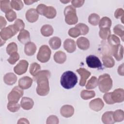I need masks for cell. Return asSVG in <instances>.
Listing matches in <instances>:
<instances>
[{"instance_id":"6da1fadb","label":"cell","mask_w":124,"mask_h":124,"mask_svg":"<svg viewBox=\"0 0 124 124\" xmlns=\"http://www.w3.org/2000/svg\"><path fill=\"white\" fill-rule=\"evenodd\" d=\"M50 77V72L48 70L40 71L34 77V80L36 81L37 86L36 93L40 96H46L49 92L48 79Z\"/></svg>"},{"instance_id":"7a4b0ae2","label":"cell","mask_w":124,"mask_h":124,"mask_svg":"<svg viewBox=\"0 0 124 124\" xmlns=\"http://www.w3.org/2000/svg\"><path fill=\"white\" fill-rule=\"evenodd\" d=\"M77 82L78 77L76 74L71 71H67L64 72L61 77V84L66 89L73 88Z\"/></svg>"},{"instance_id":"3957f363","label":"cell","mask_w":124,"mask_h":124,"mask_svg":"<svg viewBox=\"0 0 124 124\" xmlns=\"http://www.w3.org/2000/svg\"><path fill=\"white\" fill-rule=\"evenodd\" d=\"M99 89L102 93H107L112 87V80L109 75L104 74L100 76L97 80Z\"/></svg>"},{"instance_id":"277c9868","label":"cell","mask_w":124,"mask_h":124,"mask_svg":"<svg viewBox=\"0 0 124 124\" xmlns=\"http://www.w3.org/2000/svg\"><path fill=\"white\" fill-rule=\"evenodd\" d=\"M65 21L68 25H74L77 23L78 17L76 9L72 5L66 6L64 10Z\"/></svg>"},{"instance_id":"5b68a950","label":"cell","mask_w":124,"mask_h":124,"mask_svg":"<svg viewBox=\"0 0 124 124\" xmlns=\"http://www.w3.org/2000/svg\"><path fill=\"white\" fill-rule=\"evenodd\" d=\"M51 51L47 45L42 46L37 55V59L40 62L45 63L47 62L51 56Z\"/></svg>"},{"instance_id":"8992f818","label":"cell","mask_w":124,"mask_h":124,"mask_svg":"<svg viewBox=\"0 0 124 124\" xmlns=\"http://www.w3.org/2000/svg\"><path fill=\"white\" fill-rule=\"evenodd\" d=\"M17 31L15 29L13 25H10L7 27H5L1 30L0 32V38L3 41H6L8 39L12 38L17 33Z\"/></svg>"},{"instance_id":"52a82bcc","label":"cell","mask_w":124,"mask_h":124,"mask_svg":"<svg viewBox=\"0 0 124 124\" xmlns=\"http://www.w3.org/2000/svg\"><path fill=\"white\" fill-rule=\"evenodd\" d=\"M24 94L23 89L19 86H15L8 94L7 98L9 102H18Z\"/></svg>"},{"instance_id":"ba28073f","label":"cell","mask_w":124,"mask_h":124,"mask_svg":"<svg viewBox=\"0 0 124 124\" xmlns=\"http://www.w3.org/2000/svg\"><path fill=\"white\" fill-rule=\"evenodd\" d=\"M86 62L87 65L92 68H99L102 67L100 59L96 56L91 55L86 57Z\"/></svg>"},{"instance_id":"9c48e42d","label":"cell","mask_w":124,"mask_h":124,"mask_svg":"<svg viewBox=\"0 0 124 124\" xmlns=\"http://www.w3.org/2000/svg\"><path fill=\"white\" fill-rule=\"evenodd\" d=\"M29 66L28 62L24 60L19 61V62L14 67V71L16 74L21 75L26 72Z\"/></svg>"},{"instance_id":"30bf717a","label":"cell","mask_w":124,"mask_h":124,"mask_svg":"<svg viewBox=\"0 0 124 124\" xmlns=\"http://www.w3.org/2000/svg\"><path fill=\"white\" fill-rule=\"evenodd\" d=\"M111 98L113 101L115 103H121L124 100V91L122 88L115 89L111 92Z\"/></svg>"},{"instance_id":"8fae6325","label":"cell","mask_w":124,"mask_h":124,"mask_svg":"<svg viewBox=\"0 0 124 124\" xmlns=\"http://www.w3.org/2000/svg\"><path fill=\"white\" fill-rule=\"evenodd\" d=\"M108 42H107L108 46L110 51V55H111L112 50L120 45V39L114 34H110L107 38Z\"/></svg>"},{"instance_id":"7c38bea8","label":"cell","mask_w":124,"mask_h":124,"mask_svg":"<svg viewBox=\"0 0 124 124\" xmlns=\"http://www.w3.org/2000/svg\"><path fill=\"white\" fill-rule=\"evenodd\" d=\"M76 71L81 77L79 83V85L81 86H84L85 85L86 80L91 76V73L83 68H80L77 69Z\"/></svg>"},{"instance_id":"4fadbf2b","label":"cell","mask_w":124,"mask_h":124,"mask_svg":"<svg viewBox=\"0 0 124 124\" xmlns=\"http://www.w3.org/2000/svg\"><path fill=\"white\" fill-rule=\"evenodd\" d=\"M104 106V103L101 99L97 98L92 100L89 103V107L92 110L95 111L101 110Z\"/></svg>"},{"instance_id":"5bb4252c","label":"cell","mask_w":124,"mask_h":124,"mask_svg":"<svg viewBox=\"0 0 124 124\" xmlns=\"http://www.w3.org/2000/svg\"><path fill=\"white\" fill-rule=\"evenodd\" d=\"M32 79L28 76H25L18 80V86L23 90H25L30 88L32 83Z\"/></svg>"},{"instance_id":"9a60e30c","label":"cell","mask_w":124,"mask_h":124,"mask_svg":"<svg viewBox=\"0 0 124 124\" xmlns=\"http://www.w3.org/2000/svg\"><path fill=\"white\" fill-rule=\"evenodd\" d=\"M39 17V14L36 9L31 8L29 9L26 13V18L28 21L30 23L36 22Z\"/></svg>"},{"instance_id":"2e32d148","label":"cell","mask_w":124,"mask_h":124,"mask_svg":"<svg viewBox=\"0 0 124 124\" xmlns=\"http://www.w3.org/2000/svg\"><path fill=\"white\" fill-rule=\"evenodd\" d=\"M74 108L71 105H66L63 106L60 109V113L62 116L65 118H69L74 113Z\"/></svg>"},{"instance_id":"e0dca14e","label":"cell","mask_w":124,"mask_h":124,"mask_svg":"<svg viewBox=\"0 0 124 124\" xmlns=\"http://www.w3.org/2000/svg\"><path fill=\"white\" fill-rule=\"evenodd\" d=\"M18 40L23 44H26L30 41V32L26 30L21 31L17 36Z\"/></svg>"},{"instance_id":"ac0fdd59","label":"cell","mask_w":124,"mask_h":124,"mask_svg":"<svg viewBox=\"0 0 124 124\" xmlns=\"http://www.w3.org/2000/svg\"><path fill=\"white\" fill-rule=\"evenodd\" d=\"M64 48L68 53H73L76 49L75 42L71 39H66L63 43Z\"/></svg>"},{"instance_id":"d6986e66","label":"cell","mask_w":124,"mask_h":124,"mask_svg":"<svg viewBox=\"0 0 124 124\" xmlns=\"http://www.w3.org/2000/svg\"><path fill=\"white\" fill-rule=\"evenodd\" d=\"M77 45L79 49L83 50H87L90 45L89 40L84 37L78 38L77 40Z\"/></svg>"},{"instance_id":"ffe728a7","label":"cell","mask_w":124,"mask_h":124,"mask_svg":"<svg viewBox=\"0 0 124 124\" xmlns=\"http://www.w3.org/2000/svg\"><path fill=\"white\" fill-rule=\"evenodd\" d=\"M34 105L33 100L29 97H24L20 102V106L25 110H30L31 109Z\"/></svg>"},{"instance_id":"44dd1931","label":"cell","mask_w":124,"mask_h":124,"mask_svg":"<svg viewBox=\"0 0 124 124\" xmlns=\"http://www.w3.org/2000/svg\"><path fill=\"white\" fill-rule=\"evenodd\" d=\"M102 121L105 124H113L115 123L113 118V111H109L105 112L102 115Z\"/></svg>"},{"instance_id":"7402d4cb","label":"cell","mask_w":124,"mask_h":124,"mask_svg":"<svg viewBox=\"0 0 124 124\" xmlns=\"http://www.w3.org/2000/svg\"><path fill=\"white\" fill-rule=\"evenodd\" d=\"M56 10L52 6H46L43 13V16L49 19L54 18L56 16Z\"/></svg>"},{"instance_id":"603a6c76","label":"cell","mask_w":124,"mask_h":124,"mask_svg":"<svg viewBox=\"0 0 124 124\" xmlns=\"http://www.w3.org/2000/svg\"><path fill=\"white\" fill-rule=\"evenodd\" d=\"M112 55L117 61H121L123 58V46L120 45L115 47L112 51Z\"/></svg>"},{"instance_id":"cb8c5ba5","label":"cell","mask_w":124,"mask_h":124,"mask_svg":"<svg viewBox=\"0 0 124 124\" xmlns=\"http://www.w3.org/2000/svg\"><path fill=\"white\" fill-rule=\"evenodd\" d=\"M36 46L34 43L31 42H29V43L25 44L24 48L25 53L27 56H32L34 54L36 50Z\"/></svg>"},{"instance_id":"d4e9b609","label":"cell","mask_w":124,"mask_h":124,"mask_svg":"<svg viewBox=\"0 0 124 124\" xmlns=\"http://www.w3.org/2000/svg\"><path fill=\"white\" fill-rule=\"evenodd\" d=\"M3 80L6 84L8 85H12L16 82L17 80V77L13 73H8L4 75Z\"/></svg>"},{"instance_id":"484cf974","label":"cell","mask_w":124,"mask_h":124,"mask_svg":"<svg viewBox=\"0 0 124 124\" xmlns=\"http://www.w3.org/2000/svg\"><path fill=\"white\" fill-rule=\"evenodd\" d=\"M55 62L59 64L63 63L66 60V54L62 51H57L53 56Z\"/></svg>"},{"instance_id":"4316f807","label":"cell","mask_w":124,"mask_h":124,"mask_svg":"<svg viewBox=\"0 0 124 124\" xmlns=\"http://www.w3.org/2000/svg\"><path fill=\"white\" fill-rule=\"evenodd\" d=\"M103 65L107 68H111L115 64V61L113 58L108 55H104L102 57Z\"/></svg>"},{"instance_id":"83f0119b","label":"cell","mask_w":124,"mask_h":124,"mask_svg":"<svg viewBox=\"0 0 124 124\" xmlns=\"http://www.w3.org/2000/svg\"><path fill=\"white\" fill-rule=\"evenodd\" d=\"M48 43L51 48L54 50L59 48L61 46V40L59 37L57 36L51 38Z\"/></svg>"},{"instance_id":"f1b7e54d","label":"cell","mask_w":124,"mask_h":124,"mask_svg":"<svg viewBox=\"0 0 124 124\" xmlns=\"http://www.w3.org/2000/svg\"><path fill=\"white\" fill-rule=\"evenodd\" d=\"M53 31V27L49 24L44 25L41 28V33L45 37H48L52 35Z\"/></svg>"},{"instance_id":"f546056e","label":"cell","mask_w":124,"mask_h":124,"mask_svg":"<svg viewBox=\"0 0 124 124\" xmlns=\"http://www.w3.org/2000/svg\"><path fill=\"white\" fill-rule=\"evenodd\" d=\"M111 20L108 17L105 16L102 17L99 21V29L108 28L110 29L111 26Z\"/></svg>"},{"instance_id":"4dcf8cb0","label":"cell","mask_w":124,"mask_h":124,"mask_svg":"<svg viewBox=\"0 0 124 124\" xmlns=\"http://www.w3.org/2000/svg\"><path fill=\"white\" fill-rule=\"evenodd\" d=\"M95 93L94 91L82 90L80 93V96L84 100H88L94 97Z\"/></svg>"},{"instance_id":"1f68e13d","label":"cell","mask_w":124,"mask_h":124,"mask_svg":"<svg viewBox=\"0 0 124 124\" xmlns=\"http://www.w3.org/2000/svg\"><path fill=\"white\" fill-rule=\"evenodd\" d=\"M100 18L99 16L95 13L91 14L88 17V22L93 26H96L99 24Z\"/></svg>"},{"instance_id":"d6a6232c","label":"cell","mask_w":124,"mask_h":124,"mask_svg":"<svg viewBox=\"0 0 124 124\" xmlns=\"http://www.w3.org/2000/svg\"><path fill=\"white\" fill-rule=\"evenodd\" d=\"M113 118L115 122H120L124 120V112L122 109H117L113 112Z\"/></svg>"},{"instance_id":"836d02e7","label":"cell","mask_w":124,"mask_h":124,"mask_svg":"<svg viewBox=\"0 0 124 124\" xmlns=\"http://www.w3.org/2000/svg\"><path fill=\"white\" fill-rule=\"evenodd\" d=\"M113 32L115 34L120 36L123 41H124V28L123 25L121 24L116 25L113 28Z\"/></svg>"},{"instance_id":"e575fe53","label":"cell","mask_w":124,"mask_h":124,"mask_svg":"<svg viewBox=\"0 0 124 124\" xmlns=\"http://www.w3.org/2000/svg\"><path fill=\"white\" fill-rule=\"evenodd\" d=\"M41 70L40 65L36 62H33L31 64L29 71L30 74L34 77Z\"/></svg>"},{"instance_id":"d590c367","label":"cell","mask_w":124,"mask_h":124,"mask_svg":"<svg viewBox=\"0 0 124 124\" xmlns=\"http://www.w3.org/2000/svg\"><path fill=\"white\" fill-rule=\"evenodd\" d=\"M98 85L97 79L95 76H93L88 80L86 85V88L87 89H93L97 87Z\"/></svg>"},{"instance_id":"8d00e7d4","label":"cell","mask_w":124,"mask_h":124,"mask_svg":"<svg viewBox=\"0 0 124 124\" xmlns=\"http://www.w3.org/2000/svg\"><path fill=\"white\" fill-rule=\"evenodd\" d=\"M10 4L12 8L17 11L21 10L24 6V4L22 1L20 0H13L11 1Z\"/></svg>"},{"instance_id":"74e56055","label":"cell","mask_w":124,"mask_h":124,"mask_svg":"<svg viewBox=\"0 0 124 124\" xmlns=\"http://www.w3.org/2000/svg\"><path fill=\"white\" fill-rule=\"evenodd\" d=\"M111 34V31L110 29L108 28H103L100 29L99 32V35L100 37L104 40L107 39L108 37Z\"/></svg>"},{"instance_id":"f35d334b","label":"cell","mask_w":124,"mask_h":124,"mask_svg":"<svg viewBox=\"0 0 124 124\" xmlns=\"http://www.w3.org/2000/svg\"><path fill=\"white\" fill-rule=\"evenodd\" d=\"M20 107V105L18 103V102H9L7 106L8 109L12 112L17 111L19 109Z\"/></svg>"},{"instance_id":"ab89813d","label":"cell","mask_w":124,"mask_h":124,"mask_svg":"<svg viewBox=\"0 0 124 124\" xmlns=\"http://www.w3.org/2000/svg\"><path fill=\"white\" fill-rule=\"evenodd\" d=\"M17 46L15 42H12L9 43L6 47V52L7 53L10 55L14 52L17 51Z\"/></svg>"},{"instance_id":"60d3db41","label":"cell","mask_w":124,"mask_h":124,"mask_svg":"<svg viewBox=\"0 0 124 124\" xmlns=\"http://www.w3.org/2000/svg\"><path fill=\"white\" fill-rule=\"evenodd\" d=\"M11 1L9 0H0V9L4 13L7 12L11 9Z\"/></svg>"},{"instance_id":"b9f144b4","label":"cell","mask_w":124,"mask_h":124,"mask_svg":"<svg viewBox=\"0 0 124 124\" xmlns=\"http://www.w3.org/2000/svg\"><path fill=\"white\" fill-rule=\"evenodd\" d=\"M75 27L78 28L79 30L81 32V35H85L87 34L89 32V27L85 24L80 23H78V25H77Z\"/></svg>"},{"instance_id":"7bdbcfd3","label":"cell","mask_w":124,"mask_h":124,"mask_svg":"<svg viewBox=\"0 0 124 124\" xmlns=\"http://www.w3.org/2000/svg\"><path fill=\"white\" fill-rule=\"evenodd\" d=\"M13 25L17 31L24 30L25 27V24L21 19H16Z\"/></svg>"},{"instance_id":"ee69618b","label":"cell","mask_w":124,"mask_h":124,"mask_svg":"<svg viewBox=\"0 0 124 124\" xmlns=\"http://www.w3.org/2000/svg\"><path fill=\"white\" fill-rule=\"evenodd\" d=\"M5 17L9 22H12L16 18V14L12 9L9 10L5 13Z\"/></svg>"},{"instance_id":"f6af8a7d","label":"cell","mask_w":124,"mask_h":124,"mask_svg":"<svg viewBox=\"0 0 124 124\" xmlns=\"http://www.w3.org/2000/svg\"><path fill=\"white\" fill-rule=\"evenodd\" d=\"M68 33L69 36L73 38H76L81 35V32L76 27L70 29L68 31Z\"/></svg>"},{"instance_id":"bcb514c9","label":"cell","mask_w":124,"mask_h":124,"mask_svg":"<svg viewBox=\"0 0 124 124\" xmlns=\"http://www.w3.org/2000/svg\"><path fill=\"white\" fill-rule=\"evenodd\" d=\"M19 58H20L19 55L17 52H16L10 55V56L8 59L7 61L10 64L13 65L15 64L17 61H18V60L19 59Z\"/></svg>"},{"instance_id":"7dc6e473","label":"cell","mask_w":124,"mask_h":124,"mask_svg":"<svg viewBox=\"0 0 124 124\" xmlns=\"http://www.w3.org/2000/svg\"><path fill=\"white\" fill-rule=\"evenodd\" d=\"M114 16L116 18L120 19L123 23H124V11L122 8L117 9L114 13Z\"/></svg>"},{"instance_id":"c3c4849f","label":"cell","mask_w":124,"mask_h":124,"mask_svg":"<svg viewBox=\"0 0 124 124\" xmlns=\"http://www.w3.org/2000/svg\"><path fill=\"white\" fill-rule=\"evenodd\" d=\"M103 99L105 102L108 104L111 105L114 104V102L113 101L111 98V92L106 93L103 95Z\"/></svg>"},{"instance_id":"681fc988","label":"cell","mask_w":124,"mask_h":124,"mask_svg":"<svg viewBox=\"0 0 124 124\" xmlns=\"http://www.w3.org/2000/svg\"><path fill=\"white\" fill-rule=\"evenodd\" d=\"M59 119L55 115H50L49 116L46 120V123L47 124H58L59 123Z\"/></svg>"},{"instance_id":"f907efd6","label":"cell","mask_w":124,"mask_h":124,"mask_svg":"<svg viewBox=\"0 0 124 124\" xmlns=\"http://www.w3.org/2000/svg\"><path fill=\"white\" fill-rule=\"evenodd\" d=\"M85 1L81 0H73L71 1V3L72 6H73L75 8H78L80 7L81 6H82L84 3Z\"/></svg>"},{"instance_id":"816d5d0a","label":"cell","mask_w":124,"mask_h":124,"mask_svg":"<svg viewBox=\"0 0 124 124\" xmlns=\"http://www.w3.org/2000/svg\"><path fill=\"white\" fill-rule=\"evenodd\" d=\"M46 6V5L44 4H39L36 8V11L37 12V13L38 14H39L40 15H43V13L44 12V9L45 8V7Z\"/></svg>"},{"instance_id":"f5cc1de1","label":"cell","mask_w":124,"mask_h":124,"mask_svg":"<svg viewBox=\"0 0 124 124\" xmlns=\"http://www.w3.org/2000/svg\"><path fill=\"white\" fill-rule=\"evenodd\" d=\"M0 29L1 30L5 28V26L7 24L5 19L2 16H0Z\"/></svg>"},{"instance_id":"db71d44e","label":"cell","mask_w":124,"mask_h":124,"mask_svg":"<svg viewBox=\"0 0 124 124\" xmlns=\"http://www.w3.org/2000/svg\"><path fill=\"white\" fill-rule=\"evenodd\" d=\"M118 73L119 75L123 76L124 75V63L121 64L118 68Z\"/></svg>"},{"instance_id":"11a10c76","label":"cell","mask_w":124,"mask_h":124,"mask_svg":"<svg viewBox=\"0 0 124 124\" xmlns=\"http://www.w3.org/2000/svg\"><path fill=\"white\" fill-rule=\"evenodd\" d=\"M29 124V122L28 121V120L26 119V118H20V119L18 120V122H17V124Z\"/></svg>"},{"instance_id":"9f6ffc18","label":"cell","mask_w":124,"mask_h":124,"mask_svg":"<svg viewBox=\"0 0 124 124\" xmlns=\"http://www.w3.org/2000/svg\"><path fill=\"white\" fill-rule=\"evenodd\" d=\"M24 2L26 5H31V4H32V3H33L34 2H37V1H35V0H24Z\"/></svg>"},{"instance_id":"6f0895ef","label":"cell","mask_w":124,"mask_h":124,"mask_svg":"<svg viewBox=\"0 0 124 124\" xmlns=\"http://www.w3.org/2000/svg\"><path fill=\"white\" fill-rule=\"evenodd\" d=\"M61 2H62V3H68V2H70V0H68V1H64V0H61L60 1Z\"/></svg>"}]
</instances>
